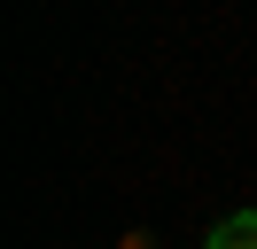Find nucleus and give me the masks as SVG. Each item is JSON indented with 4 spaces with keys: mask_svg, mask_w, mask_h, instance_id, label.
Returning <instances> with one entry per match:
<instances>
[{
    "mask_svg": "<svg viewBox=\"0 0 257 249\" xmlns=\"http://www.w3.org/2000/svg\"><path fill=\"white\" fill-rule=\"evenodd\" d=\"M203 249H257V210H234V218H218Z\"/></svg>",
    "mask_w": 257,
    "mask_h": 249,
    "instance_id": "obj_1",
    "label": "nucleus"
}]
</instances>
